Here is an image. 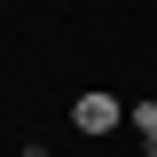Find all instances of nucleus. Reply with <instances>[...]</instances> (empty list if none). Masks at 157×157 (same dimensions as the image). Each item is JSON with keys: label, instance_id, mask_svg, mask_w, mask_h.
<instances>
[{"label": "nucleus", "instance_id": "nucleus-1", "mask_svg": "<svg viewBox=\"0 0 157 157\" xmlns=\"http://www.w3.org/2000/svg\"><path fill=\"white\" fill-rule=\"evenodd\" d=\"M118 118H126V110H118V94H102V86H86V94L71 102V126H78V134H110Z\"/></svg>", "mask_w": 157, "mask_h": 157}, {"label": "nucleus", "instance_id": "nucleus-2", "mask_svg": "<svg viewBox=\"0 0 157 157\" xmlns=\"http://www.w3.org/2000/svg\"><path fill=\"white\" fill-rule=\"evenodd\" d=\"M141 149H149V157H157V134H149V141H141Z\"/></svg>", "mask_w": 157, "mask_h": 157}]
</instances>
